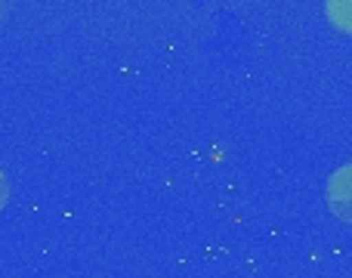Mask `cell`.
I'll return each instance as SVG.
<instances>
[{
	"label": "cell",
	"instance_id": "1",
	"mask_svg": "<svg viewBox=\"0 0 352 278\" xmlns=\"http://www.w3.org/2000/svg\"><path fill=\"white\" fill-rule=\"evenodd\" d=\"M331 204H334V211L340 217L352 220V167L340 170L334 176V182H331Z\"/></svg>",
	"mask_w": 352,
	"mask_h": 278
},
{
	"label": "cell",
	"instance_id": "2",
	"mask_svg": "<svg viewBox=\"0 0 352 278\" xmlns=\"http://www.w3.org/2000/svg\"><path fill=\"white\" fill-rule=\"evenodd\" d=\"M331 16L340 28H352V0H331Z\"/></svg>",
	"mask_w": 352,
	"mask_h": 278
}]
</instances>
